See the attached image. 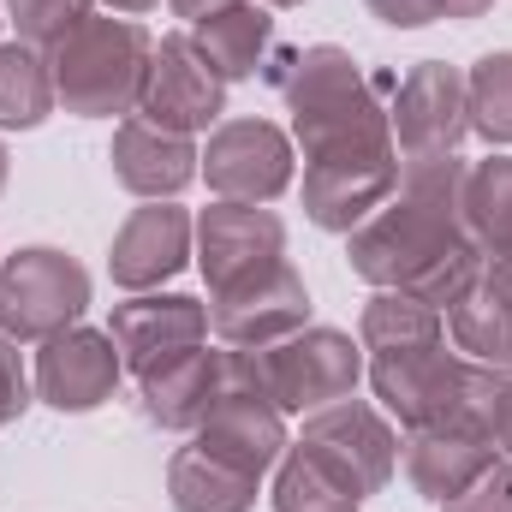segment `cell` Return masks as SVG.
<instances>
[{
	"label": "cell",
	"instance_id": "6da1fadb",
	"mask_svg": "<svg viewBox=\"0 0 512 512\" xmlns=\"http://www.w3.org/2000/svg\"><path fill=\"white\" fill-rule=\"evenodd\" d=\"M262 78L280 90L304 161H387V155H399L382 102V90H393L399 78H370L346 48L310 42V48L268 54Z\"/></svg>",
	"mask_w": 512,
	"mask_h": 512
},
{
	"label": "cell",
	"instance_id": "7a4b0ae2",
	"mask_svg": "<svg viewBox=\"0 0 512 512\" xmlns=\"http://www.w3.org/2000/svg\"><path fill=\"white\" fill-rule=\"evenodd\" d=\"M465 155L399 161V185L382 209L346 233V262L376 292H405L429 262L465 245Z\"/></svg>",
	"mask_w": 512,
	"mask_h": 512
},
{
	"label": "cell",
	"instance_id": "3957f363",
	"mask_svg": "<svg viewBox=\"0 0 512 512\" xmlns=\"http://www.w3.org/2000/svg\"><path fill=\"white\" fill-rule=\"evenodd\" d=\"M149 54H155V36H149L137 18L90 12L66 42L48 48L60 108L78 114V120L137 114V102H143V78H149Z\"/></svg>",
	"mask_w": 512,
	"mask_h": 512
},
{
	"label": "cell",
	"instance_id": "277c9868",
	"mask_svg": "<svg viewBox=\"0 0 512 512\" xmlns=\"http://www.w3.org/2000/svg\"><path fill=\"white\" fill-rule=\"evenodd\" d=\"M90 310V268L60 245H24L0 256V334L42 346Z\"/></svg>",
	"mask_w": 512,
	"mask_h": 512
},
{
	"label": "cell",
	"instance_id": "5b68a950",
	"mask_svg": "<svg viewBox=\"0 0 512 512\" xmlns=\"http://www.w3.org/2000/svg\"><path fill=\"white\" fill-rule=\"evenodd\" d=\"M256 358H262V393L298 417L352 399L364 382V346L340 328H298L280 346H262Z\"/></svg>",
	"mask_w": 512,
	"mask_h": 512
},
{
	"label": "cell",
	"instance_id": "8992f818",
	"mask_svg": "<svg viewBox=\"0 0 512 512\" xmlns=\"http://www.w3.org/2000/svg\"><path fill=\"white\" fill-rule=\"evenodd\" d=\"M370 387L405 429H441V423H459L465 411L471 358L447 352V340L405 346V352H370Z\"/></svg>",
	"mask_w": 512,
	"mask_h": 512
},
{
	"label": "cell",
	"instance_id": "52a82bcc",
	"mask_svg": "<svg viewBox=\"0 0 512 512\" xmlns=\"http://www.w3.org/2000/svg\"><path fill=\"white\" fill-rule=\"evenodd\" d=\"M393 120V149L399 161H429V155H459L471 108H465V72L447 60H417L387 102Z\"/></svg>",
	"mask_w": 512,
	"mask_h": 512
},
{
	"label": "cell",
	"instance_id": "ba28073f",
	"mask_svg": "<svg viewBox=\"0 0 512 512\" xmlns=\"http://www.w3.org/2000/svg\"><path fill=\"white\" fill-rule=\"evenodd\" d=\"M197 173L221 203H274L292 185V137L268 120H221L197 149Z\"/></svg>",
	"mask_w": 512,
	"mask_h": 512
},
{
	"label": "cell",
	"instance_id": "9c48e42d",
	"mask_svg": "<svg viewBox=\"0 0 512 512\" xmlns=\"http://www.w3.org/2000/svg\"><path fill=\"white\" fill-rule=\"evenodd\" d=\"M137 114L161 131H179V137H197V131L221 126V114H227V84L209 72V60L191 48L185 30H173V36L155 42Z\"/></svg>",
	"mask_w": 512,
	"mask_h": 512
},
{
	"label": "cell",
	"instance_id": "30bf717a",
	"mask_svg": "<svg viewBox=\"0 0 512 512\" xmlns=\"http://www.w3.org/2000/svg\"><path fill=\"white\" fill-rule=\"evenodd\" d=\"M286 262V221L262 203H209L197 215V268L209 292H233Z\"/></svg>",
	"mask_w": 512,
	"mask_h": 512
},
{
	"label": "cell",
	"instance_id": "8fae6325",
	"mask_svg": "<svg viewBox=\"0 0 512 512\" xmlns=\"http://www.w3.org/2000/svg\"><path fill=\"white\" fill-rule=\"evenodd\" d=\"M209 328L221 334V346H245V352L280 346L286 334L310 328V286L292 262H274L268 274L209 298Z\"/></svg>",
	"mask_w": 512,
	"mask_h": 512
},
{
	"label": "cell",
	"instance_id": "7c38bea8",
	"mask_svg": "<svg viewBox=\"0 0 512 512\" xmlns=\"http://www.w3.org/2000/svg\"><path fill=\"white\" fill-rule=\"evenodd\" d=\"M304 447H316L364 501L382 495L387 477H393V459H399V435L387 429V417L364 399H334L322 411L304 417Z\"/></svg>",
	"mask_w": 512,
	"mask_h": 512
},
{
	"label": "cell",
	"instance_id": "4fadbf2b",
	"mask_svg": "<svg viewBox=\"0 0 512 512\" xmlns=\"http://www.w3.org/2000/svg\"><path fill=\"white\" fill-rule=\"evenodd\" d=\"M108 334H114L131 376H149L155 364L209 340V304H197L185 292H131L126 304H114Z\"/></svg>",
	"mask_w": 512,
	"mask_h": 512
},
{
	"label": "cell",
	"instance_id": "5bb4252c",
	"mask_svg": "<svg viewBox=\"0 0 512 512\" xmlns=\"http://www.w3.org/2000/svg\"><path fill=\"white\" fill-rule=\"evenodd\" d=\"M120 376H126V358L108 328H66V334L42 340V352H36V393L54 411L108 405Z\"/></svg>",
	"mask_w": 512,
	"mask_h": 512
},
{
	"label": "cell",
	"instance_id": "9a60e30c",
	"mask_svg": "<svg viewBox=\"0 0 512 512\" xmlns=\"http://www.w3.org/2000/svg\"><path fill=\"white\" fill-rule=\"evenodd\" d=\"M197 453L262 477L268 465H280V453L292 447L286 441V411L268 399V393H239V387H221V399L209 405V417L197 423Z\"/></svg>",
	"mask_w": 512,
	"mask_h": 512
},
{
	"label": "cell",
	"instance_id": "2e32d148",
	"mask_svg": "<svg viewBox=\"0 0 512 512\" xmlns=\"http://www.w3.org/2000/svg\"><path fill=\"white\" fill-rule=\"evenodd\" d=\"M197 245V221L191 209L179 203H143L131 209L126 227L114 233V251H108V274L120 292H155L161 280H173Z\"/></svg>",
	"mask_w": 512,
	"mask_h": 512
},
{
	"label": "cell",
	"instance_id": "e0dca14e",
	"mask_svg": "<svg viewBox=\"0 0 512 512\" xmlns=\"http://www.w3.org/2000/svg\"><path fill=\"white\" fill-rule=\"evenodd\" d=\"M108 161H114V179L126 185L131 197H143V203H173L197 179V143L179 137V131L149 126L143 114H131V120L114 126Z\"/></svg>",
	"mask_w": 512,
	"mask_h": 512
},
{
	"label": "cell",
	"instance_id": "ac0fdd59",
	"mask_svg": "<svg viewBox=\"0 0 512 512\" xmlns=\"http://www.w3.org/2000/svg\"><path fill=\"white\" fill-rule=\"evenodd\" d=\"M399 185V155L387 161H310L304 167V215L322 233H358Z\"/></svg>",
	"mask_w": 512,
	"mask_h": 512
},
{
	"label": "cell",
	"instance_id": "d6986e66",
	"mask_svg": "<svg viewBox=\"0 0 512 512\" xmlns=\"http://www.w3.org/2000/svg\"><path fill=\"white\" fill-rule=\"evenodd\" d=\"M495 459H501V453H495L477 429H465V423L411 429V441H405V477H411V489L429 495V501H441V507H447L453 495H465Z\"/></svg>",
	"mask_w": 512,
	"mask_h": 512
},
{
	"label": "cell",
	"instance_id": "ffe728a7",
	"mask_svg": "<svg viewBox=\"0 0 512 512\" xmlns=\"http://www.w3.org/2000/svg\"><path fill=\"white\" fill-rule=\"evenodd\" d=\"M137 399H143L149 423H161V429H197L209 417V405L221 399V352L191 346V352L155 364L149 376H137Z\"/></svg>",
	"mask_w": 512,
	"mask_h": 512
},
{
	"label": "cell",
	"instance_id": "44dd1931",
	"mask_svg": "<svg viewBox=\"0 0 512 512\" xmlns=\"http://www.w3.org/2000/svg\"><path fill=\"white\" fill-rule=\"evenodd\" d=\"M185 36H191V48L209 60V72H215L221 84L262 78V66H268V54H274V18H268V6H256V0H239V6H221V12L197 18Z\"/></svg>",
	"mask_w": 512,
	"mask_h": 512
},
{
	"label": "cell",
	"instance_id": "7402d4cb",
	"mask_svg": "<svg viewBox=\"0 0 512 512\" xmlns=\"http://www.w3.org/2000/svg\"><path fill=\"white\" fill-rule=\"evenodd\" d=\"M447 322H453L459 358H471V364H483V370H507L512 376V292L489 280V268H483V280L471 286V298L447 310Z\"/></svg>",
	"mask_w": 512,
	"mask_h": 512
},
{
	"label": "cell",
	"instance_id": "603a6c76",
	"mask_svg": "<svg viewBox=\"0 0 512 512\" xmlns=\"http://www.w3.org/2000/svg\"><path fill=\"white\" fill-rule=\"evenodd\" d=\"M256 483L262 477H245L197 447H179L167 459V495L179 512H251L256 507Z\"/></svg>",
	"mask_w": 512,
	"mask_h": 512
},
{
	"label": "cell",
	"instance_id": "cb8c5ba5",
	"mask_svg": "<svg viewBox=\"0 0 512 512\" xmlns=\"http://www.w3.org/2000/svg\"><path fill=\"white\" fill-rule=\"evenodd\" d=\"M465 239L489 262L512 256V155L471 161V173H465Z\"/></svg>",
	"mask_w": 512,
	"mask_h": 512
},
{
	"label": "cell",
	"instance_id": "d4e9b609",
	"mask_svg": "<svg viewBox=\"0 0 512 512\" xmlns=\"http://www.w3.org/2000/svg\"><path fill=\"white\" fill-rule=\"evenodd\" d=\"M60 108L54 66L30 42H0V131H36Z\"/></svg>",
	"mask_w": 512,
	"mask_h": 512
},
{
	"label": "cell",
	"instance_id": "484cf974",
	"mask_svg": "<svg viewBox=\"0 0 512 512\" xmlns=\"http://www.w3.org/2000/svg\"><path fill=\"white\" fill-rule=\"evenodd\" d=\"M364 495L304 441H292L280 453V477H274V512H358Z\"/></svg>",
	"mask_w": 512,
	"mask_h": 512
},
{
	"label": "cell",
	"instance_id": "4316f807",
	"mask_svg": "<svg viewBox=\"0 0 512 512\" xmlns=\"http://www.w3.org/2000/svg\"><path fill=\"white\" fill-rule=\"evenodd\" d=\"M429 340H447V316L411 292H376L358 316L364 352H405V346H429Z\"/></svg>",
	"mask_w": 512,
	"mask_h": 512
},
{
	"label": "cell",
	"instance_id": "83f0119b",
	"mask_svg": "<svg viewBox=\"0 0 512 512\" xmlns=\"http://www.w3.org/2000/svg\"><path fill=\"white\" fill-rule=\"evenodd\" d=\"M465 108H471V131L489 143H512V48L483 54L465 72Z\"/></svg>",
	"mask_w": 512,
	"mask_h": 512
},
{
	"label": "cell",
	"instance_id": "f1b7e54d",
	"mask_svg": "<svg viewBox=\"0 0 512 512\" xmlns=\"http://www.w3.org/2000/svg\"><path fill=\"white\" fill-rule=\"evenodd\" d=\"M465 429H477L501 459H512V376L507 370H483L471 364V387H465Z\"/></svg>",
	"mask_w": 512,
	"mask_h": 512
},
{
	"label": "cell",
	"instance_id": "f546056e",
	"mask_svg": "<svg viewBox=\"0 0 512 512\" xmlns=\"http://www.w3.org/2000/svg\"><path fill=\"white\" fill-rule=\"evenodd\" d=\"M483 268H489V256L465 239V245H453L441 262H429V268H423L405 292H411V298H423L429 310H441V316H447L453 304H465V298H471V286L483 280Z\"/></svg>",
	"mask_w": 512,
	"mask_h": 512
},
{
	"label": "cell",
	"instance_id": "4dcf8cb0",
	"mask_svg": "<svg viewBox=\"0 0 512 512\" xmlns=\"http://www.w3.org/2000/svg\"><path fill=\"white\" fill-rule=\"evenodd\" d=\"M96 12V0H6V18H12V30H18V42H30V48H54V42H66L84 18Z\"/></svg>",
	"mask_w": 512,
	"mask_h": 512
},
{
	"label": "cell",
	"instance_id": "1f68e13d",
	"mask_svg": "<svg viewBox=\"0 0 512 512\" xmlns=\"http://www.w3.org/2000/svg\"><path fill=\"white\" fill-rule=\"evenodd\" d=\"M441 512H512V459H495L465 495H453Z\"/></svg>",
	"mask_w": 512,
	"mask_h": 512
},
{
	"label": "cell",
	"instance_id": "d6a6232c",
	"mask_svg": "<svg viewBox=\"0 0 512 512\" xmlns=\"http://www.w3.org/2000/svg\"><path fill=\"white\" fill-rule=\"evenodd\" d=\"M24 411H30V370H24L18 340L0 334V429H12Z\"/></svg>",
	"mask_w": 512,
	"mask_h": 512
},
{
	"label": "cell",
	"instance_id": "836d02e7",
	"mask_svg": "<svg viewBox=\"0 0 512 512\" xmlns=\"http://www.w3.org/2000/svg\"><path fill=\"white\" fill-rule=\"evenodd\" d=\"M382 24L393 30H423V24H435L441 18V0H364Z\"/></svg>",
	"mask_w": 512,
	"mask_h": 512
},
{
	"label": "cell",
	"instance_id": "e575fe53",
	"mask_svg": "<svg viewBox=\"0 0 512 512\" xmlns=\"http://www.w3.org/2000/svg\"><path fill=\"white\" fill-rule=\"evenodd\" d=\"M483 12H495V0H441V18H459V24H471Z\"/></svg>",
	"mask_w": 512,
	"mask_h": 512
},
{
	"label": "cell",
	"instance_id": "d590c367",
	"mask_svg": "<svg viewBox=\"0 0 512 512\" xmlns=\"http://www.w3.org/2000/svg\"><path fill=\"white\" fill-rule=\"evenodd\" d=\"M167 6H173L179 18H191V24H197V18H209V12H221V6H239V0H167Z\"/></svg>",
	"mask_w": 512,
	"mask_h": 512
},
{
	"label": "cell",
	"instance_id": "8d00e7d4",
	"mask_svg": "<svg viewBox=\"0 0 512 512\" xmlns=\"http://www.w3.org/2000/svg\"><path fill=\"white\" fill-rule=\"evenodd\" d=\"M102 6H108V12H120V18H137V12H149L155 0H102Z\"/></svg>",
	"mask_w": 512,
	"mask_h": 512
},
{
	"label": "cell",
	"instance_id": "74e56055",
	"mask_svg": "<svg viewBox=\"0 0 512 512\" xmlns=\"http://www.w3.org/2000/svg\"><path fill=\"white\" fill-rule=\"evenodd\" d=\"M489 280H495V286H507V292H512V256H501V262H489Z\"/></svg>",
	"mask_w": 512,
	"mask_h": 512
},
{
	"label": "cell",
	"instance_id": "f35d334b",
	"mask_svg": "<svg viewBox=\"0 0 512 512\" xmlns=\"http://www.w3.org/2000/svg\"><path fill=\"white\" fill-rule=\"evenodd\" d=\"M6 167H12V155H6V143H0V191H6Z\"/></svg>",
	"mask_w": 512,
	"mask_h": 512
},
{
	"label": "cell",
	"instance_id": "ab89813d",
	"mask_svg": "<svg viewBox=\"0 0 512 512\" xmlns=\"http://www.w3.org/2000/svg\"><path fill=\"white\" fill-rule=\"evenodd\" d=\"M268 6H304V0H268Z\"/></svg>",
	"mask_w": 512,
	"mask_h": 512
},
{
	"label": "cell",
	"instance_id": "60d3db41",
	"mask_svg": "<svg viewBox=\"0 0 512 512\" xmlns=\"http://www.w3.org/2000/svg\"><path fill=\"white\" fill-rule=\"evenodd\" d=\"M0 24H6V18H0Z\"/></svg>",
	"mask_w": 512,
	"mask_h": 512
}]
</instances>
